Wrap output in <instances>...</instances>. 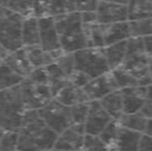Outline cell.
<instances>
[{"instance_id": "6da1fadb", "label": "cell", "mask_w": 152, "mask_h": 151, "mask_svg": "<svg viewBox=\"0 0 152 151\" xmlns=\"http://www.w3.org/2000/svg\"><path fill=\"white\" fill-rule=\"evenodd\" d=\"M18 151H50L58 134L45 124L38 110H26L18 132Z\"/></svg>"}, {"instance_id": "7a4b0ae2", "label": "cell", "mask_w": 152, "mask_h": 151, "mask_svg": "<svg viewBox=\"0 0 152 151\" xmlns=\"http://www.w3.org/2000/svg\"><path fill=\"white\" fill-rule=\"evenodd\" d=\"M59 41L64 52L75 54L77 51L88 48L81 14H66L55 18Z\"/></svg>"}, {"instance_id": "3957f363", "label": "cell", "mask_w": 152, "mask_h": 151, "mask_svg": "<svg viewBox=\"0 0 152 151\" xmlns=\"http://www.w3.org/2000/svg\"><path fill=\"white\" fill-rule=\"evenodd\" d=\"M25 113L20 86L0 92V127L5 132H18Z\"/></svg>"}, {"instance_id": "277c9868", "label": "cell", "mask_w": 152, "mask_h": 151, "mask_svg": "<svg viewBox=\"0 0 152 151\" xmlns=\"http://www.w3.org/2000/svg\"><path fill=\"white\" fill-rule=\"evenodd\" d=\"M24 18L0 4V44L9 52L23 48L22 29Z\"/></svg>"}, {"instance_id": "5b68a950", "label": "cell", "mask_w": 152, "mask_h": 151, "mask_svg": "<svg viewBox=\"0 0 152 151\" xmlns=\"http://www.w3.org/2000/svg\"><path fill=\"white\" fill-rule=\"evenodd\" d=\"M75 70L84 73L93 80L110 72L104 50L98 48H85L74 54Z\"/></svg>"}, {"instance_id": "8992f818", "label": "cell", "mask_w": 152, "mask_h": 151, "mask_svg": "<svg viewBox=\"0 0 152 151\" xmlns=\"http://www.w3.org/2000/svg\"><path fill=\"white\" fill-rule=\"evenodd\" d=\"M19 86L26 110H40L55 99L48 84H34L25 78Z\"/></svg>"}, {"instance_id": "52a82bcc", "label": "cell", "mask_w": 152, "mask_h": 151, "mask_svg": "<svg viewBox=\"0 0 152 151\" xmlns=\"http://www.w3.org/2000/svg\"><path fill=\"white\" fill-rule=\"evenodd\" d=\"M38 113L45 124L58 135L73 125L70 108L61 105L56 99H53L45 108L38 110Z\"/></svg>"}, {"instance_id": "ba28073f", "label": "cell", "mask_w": 152, "mask_h": 151, "mask_svg": "<svg viewBox=\"0 0 152 151\" xmlns=\"http://www.w3.org/2000/svg\"><path fill=\"white\" fill-rule=\"evenodd\" d=\"M96 16L98 24L100 25H111L128 22V2L99 1Z\"/></svg>"}, {"instance_id": "9c48e42d", "label": "cell", "mask_w": 152, "mask_h": 151, "mask_svg": "<svg viewBox=\"0 0 152 151\" xmlns=\"http://www.w3.org/2000/svg\"><path fill=\"white\" fill-rule=\"evenodd\" d=\"M89 98L90 102L92 101H100L108 95L119 90L115 80L113 72L106 73L103 75L95 77L91 80L88 85L83 89Z\"/></svg>"}, {"instance_id": "30bf717a", "label": "cell", "mask_w": 152, "mask_h": 151, "mask_svg": "<svg viewBox=\"0 0 152 151\" xmlns=\"http://www.w3.org/2000/svg\"><path fill=\"white\" fill-rule=\"evenodd\" d=\"M85 138L84 125H72L58 135L53 149L58 151H82Z\"/></svg>"}, {"instance_id": "8fae6325", "label": "cell", "mask_w": 152, "mask_h": 151, "mask_svg": "<svg viewBox=\"0 0 152 151\" xmlns=\"http://www.w3.org/2000/svg\"><path fill=\"white\" fill-rule=\"evenodd\" d=\"M113 118L107 114V111L102 108L99 101L90 102V110L86 122L84 124L85 133L90 136H99L101 132L107 127Z\"/></svg>"}, {"instance_id": "7c38bea8", "label": "cell", "mask_w": 152, "mask_h": 151, "mask_svg": "<svg viewBox=\"0 0 152 151\" xmlns=\"http://www.w3.org/2000/svg\"><path fill=\"white\" fill-rule=\"evenodd\" d=\"M76 1H35V18L59 17L66 14L75 13Z\"/></svg>"}, {"instance_id": "4fadbf2b", "label": "cell", "mask_w": 152, "mask_h": 151, "mask_svg": "<svg viewBox=\"0 0 152 151\" xmlns=\"http://www.w3.org/2000/svg\"><path fill=\"white\" fill-rule=\"evenodd\" d=\"M40 30V47L47 52L63 50L58 35L56 21L53 17H45L39 19Z\"/></svg>"}, {"instance_id": "5bb4252c", "label": "cell", "mask_w": 152, "mask_h": 151, "mask_svg": "<svg viewBox=\"0 0 152 151\" xmlns=\"http://www.w3.org/2000/svg\"><path fill=\"white\" fill-rule=\"evenodd\" d=\"M121 92L124 102V114H135L142 110L146 98V88L135 86L121 90Z\"/></svg>"}, {"instance_id": "9a60e30c", "label": "cell", "mask_w": 152, "mask_h": 151, "mask_svg": "<svg viewBox=\"0 0 152 151\" xmlns=\"http://www.w3.org/2000/svg\"><path fill=\"white\" fill-rule=\"evenodd\" d=\"M102 26H103V38H104L106 47L125 42L132 38L128 22H121V23L111 24V25Z\"/></svg>"}, {"instance_id": "2e32d148", "label": "cell", "mask_w": 152, "mask_h": 151, "mask_svg": "<svg viewBox=\"0 0 152 151\" xmlns=\"http://www.w3.org/2000/svg\"><path fill=\"white\" fill-rule=\"evenodd\" d=\"M4 63L7 64L14 72H16L18 75L26 78L33 70L31 63L27 58L26 51L24 48H20L18 50H15L13 52H9V55L4 60Z\"/></svg>"}, {"instance_id": "e0dca14e", "label": "cell", "mask_w": 152, "mask_h": 151, "mask_svg": "<svg viewBox=\"0 0 152 151\" xmlns=\"http://www.w3.org/2000/svg\"><path fill=\"white\" fill-rule=\"evenodd\" d=\"M58 102H60L61 105L66 106V107H74L78 103H85V102H90L88 95L85 93V91L81 88H77L75 85H73L69 83L67 86L65 88L56 95L55 98Z\"/></svg>"}, {"instance_id": "ac0fdd59", "label": "cell", "mask_w": 152, "mask_h": 151, "mask_svg": "<svg viewBox=\"0 0 152 151\" xmlns=\"http://www.w3.org/2000/svg\"><path fill=\"white\" fill-rule=\"evenodd\" d=\"M142 133L134 132L125 127H119L115 151H139Z\"/></svg>"}, {"instance_id": "d6986e66", "label": "cell", "mask_w": 152, "mask_h": 151, "mask_svg": "<svg viewBox=\"0 0 152 151\" xmlns=\"http://www.w3.org/2000/svg\"><path fill=\"white\" fill-rule=\"evenodd\" d=\"M99 102L114 120L118 122L124 115V102H123L121 90H117L113 93L108 95Z\"/></svg>"}, {"instance_id": "ffe728a7", "label": "cell", "mask_w": 152, "mask_h": 151, "mask_svg": "<svg viewBox=\"0 0 152 151\" xmlns=\"http://www.w3.org/2000/svg\"><path fill=\"white\" fill-rule=\"evenodd\" d=\"M104 56L107 59L108 66L110 68V72L115 69L121 68L127 55V41L116 43L113 45H108L103 48Z\"/></svg>"}, {"instance_id": "44dd1931", "label": "cell", "mask_w": 152, "mask_h": 151, "mask_svg": "<svg viewBox=\"0 0 152 151\" xmlns=\"http://www.w3.org/2000/svg\"><path fill=\"white\" fill-rule=\"evenodd\" d=\"M22 45L23 48L40 45V30L38 18H24L22 29Z\"/></svg>"}, {"instance_id": "7402d4cb", "label": "cell", "mask_w": 152, "mask_h": 151, "mask_svg": "<svg viewBox=\"0 0 152 151\" xmlns=\"http://www.w3.org/2000/svg\"><path fill=\"white\" fill-rule=\"evenodd\" d=\"M45 69H47L48 75H49V86H50L51 92L53 95V98H56V95L65 86H67L69 84L70 80L56 63L45 67Z\"/></svg>"}, {"instance_id": "603a6c76", "label": "cell", "mask_w": 152, "mask_h": 151, "mask_svg": "<svg viewBox=\"0 0 152 151\" xmlns=\"http://www.w3.org/2000/svg\"><path fill=\"white\" fill-rule=\"evenodd\" d=\"M25 78L14 72L4 62L0 64V92L19 86Z\"/></svg>"}, {"instance_id": "cb8c5ba5", "label": "cell", "mask_w": 152, "mask_h": 151, "mask_svg": "<svg viewBox=\"0 0 152 151\" xmlns=\"http://www.w3.org/2000/svg\"><path fill=\"white\" fill-rule=\"evenodd\" d=\"M152 18V1H128V22Z\"/></svg>"}, {"instance_id": "d4e9b609", "label": "cell", "mask_w": 152, "mask_h": 151, "mask_svg": "<svg viewBox=\"0 0 152 151\" xmlns=\"http://www.w3.org/2000/svg\"><path fill=\"white\" fill-rule=\"evenodd\" d=\"M118 123L121 127L144 134L146 124H148V118L141 111L135 114H124L121 119L118 120Z\"/></svg>"}, {"instance_id": "484cf974", "label": "cell", "mask_w": 152, "mask_h": 151, "mask_svg": "<svg viewBox=\"0 0 152 151\" xmlns=\"http://www.w3.org/2000/svg\"><path fill=\"white\" fill-rule=\"evenodd\" d=\"M84 32L86 38L88 48H98L102 49L106 47L104 38H103V26L100 24L84 25Z\"/></svg>"}, {"instance_id": "4316f807", "label": "cell", "mask_w": 152, "mask_h": 151, "mask_svg": "<svg viewBox=\"0 0 152 151\" xmlns=\"http://www.w3.org/2000/svg\"><path fill=\"white\" fill-rule=\"evenodd\" d=\"M1 5L12 9L23 18H35V1H0Z\"/></svg>"}, {"instance_id": "83f0119b", "label": "cell", "mask_w": 152, "mask_h": 151, "mask_svg": "<svg viewBox=\"0 0 152 151\" xmlns=\"http://www.w3.org/2000/svg\"><path fill=\"white\" fill-rule=\"evenodd\" d=\"M132 38H148L152 35V18L128 22Z\"/></svg>"}, {"instance_id": "f1b7e54d", "label": "cell", "mask_w": 152, "mask_h": 151, "mask_svg": "<svg viewBox=\"0 0 152 151\" xmlns=\"http://www.w3.org/2000/svg\"><path fill=\"white\" fill-rule=\"evenodd\" d=\"M113 75H114L117 86L119 90H124V89L135 88V86H140L139 81L131 75L128 72H126L123 68H117L113 70Z\"/></svg>"}, {"instance_id": "f546056e", "label": "cell", "mask_w": 152, "mask_h": 151, "mask_svg": "<svg viewBox=\"0 0 152 151\" xmlns=\"http://www.w3.org/2000/svg\"><path fill=\"white\" fill-rule=\"evenodd\" d=\"M119 123L117 120H113L109 125L103 130L101 132V134L98 136L100 139L103 144H106L107 147L110 148H114L116 144V141H117V136H118V132H119Z\"/></svg>"}, {"instance_id": "4dcf8cb0", "label": "cell", "mask_w": 152, "mask_h": 151, "mask_svg": "<svg viewBox=\"0 0 152 151\" xmlns=\"http://www.w3.org/2000/svg\"><path fill=\"white\" fill-rule=\"evenodd\" d=\"M90 110V102L78 103L70 108V116L73 125H84Z\"/></svg>"}, {"instance_id": "1f68e13d", "label": "cell", "mask_w": 152, "mask_h": 151, "mask_svg": "<svg viewBox=\"0 0 152 151\" xmlns=\"http://www.w3.org/2000/svg\"><path fill=\"white\" fill-rule=\"evenodd\" d=\"M0 151H18V133L5 132L0 142Z\"/></svg>"}, {"instance_id": "d6a6232c", "label": "cell", "mask_w": 152, "mask_h": 151, "mask_svg": "<svg viewBox=\"0 0 152 151\" xmlns=\"http://www.w3.org/2000/svg\"><path fill=\"white\" fill-rule=\"evenodd\" d=\"M82 151H115V149L103 144L98 136L86 135Z\"/></svg>"}, {"instance_id": "836d02e7", "label": "cell", "mask_w": 152, "mask_h": 151, "mask_svg": "<svg viewBox=\"0 0 152 151\" xmlns=\"http://www.w3.org/2000/svg\"><path fill=\"white\" fill-rule=\"evenodd\" d=\"M58 66L61 68L64 73L69 77H72V75L75 72V64H74V54H64L63 56L60 57L56 62Z\"/></svg>"}, {"instance_id": "e575fe53", "label": "cell", "mask_w": 152, "mask_h": 151, "mask_svg": "<svg viewBox=\"0 0 152 151\" xmlns=\"http://www.w3.org/2000/svg\"><path fill=\"white\" fill-rule=\"evenodd\" d=\"M26 78L34 84H48L49 85V75H48L45 67V68H34Z\"/></svg>"}, {"instance_id": "d590c367", "label": "cell", "mask_w": 152, "mask_h": 151, "mask_svg": "<svg viewBox=\"0 0 152 151\" xmlns=\"http://www.w3.org/2000/svg\"><path fill=\"white\" fill-rule=\"evenodd\" d=\"M127 54H145L144 40L142 38H131L127 41Z\"/></svg>"}, {"instance_id": "8d00e7d4", "label": "cell", "mask_w": 152, "mask_h": 151, "mask_svg": "<svg viewBox=\"0 0 152 151\" xmlns=\"http://www.w3.org/2000/svg\"><path fill=\"white\" fill-rule=\"evenodd\" d=\"M90 81H91V78H90L89 76L85 75L84 73L77 72V70H75L74 74H73L72 77H70V83H72L73 85H75V86L81 88V89L85 88Z\"/></svg>"}, {"instance_id": "74e56055", "label": "cell", "mask_w": 152, "mask_h": 151, "mask_svg": "<svg viewBox=\"0 0 152 151\" xmlns=\"http://www.w3.org/2000/svg\"><path fill=\"white\" fill-rule=\"evenodd\" d=\"M99 1H76V12L80 14L96 12Z\"/></svg>"}, {"instance_id": "f35d334b", "label": "cell", "mask_w": 152, "mask_h": 151, "mask_svg": "<svg viewBox=\"0 0 152 151\" xmlns=\"http://www.w3.org/2000/svg\"><path fill=\"white\" fill-rule=\"evenodd\" d=\"M141 113L145 116L148 119L152 118V85L146 88V98L144 106L142 108Z\"/></svg>"}, {"instance_id": "ab89813d", "label": "cell", "mask_w": 152, "mask_h": 151, "mask_svg": "<svg viewBox=\"0 0 152 151\" xmlns=\"http://www.w3.org/2000/svg\"><path fill=\"white\" fill-rule=\"evenodd\" d=\"M81 17H82L83 25H92V24H96V23H98L96 12L82 13L81 14Z\"/></svg>"}, {"instance_id": "60d3db41", "label": "cell", "mask_w": 152, "mask_h": 151, "mask_svg": "<svg viewBox=\"0 0 152 151\" xmlns=\"http://www.w3.org/2000/svg\"><path fill=\"white\" fill-rule=\"evenodd\" d=\"M139 151H152V138L143 134L142 139H141V142H140Z\"/></svg>"}, {"instance_id": "b9f144b4", "label": "cell", "mask_w": 152, "mask_h": 151, "mask_svg": "<svg viewBox=\"0 0 152 151\" xmlns=\"http://www.w3.org/2000/svg\"><path fill=\"white\" fill-rule=\"evenodd\" d=\"M144 48H145V54L148 56L152 58V35L144 38Z\"/></svg>"}, {"instance_id": "7bdbcfd3", "label": "cell", "mask_w": 152, "mask_h": 151, "mask_svg": "<svg viewBox=\"0 0 152 151\" xmlns=\"http://www.w3.org/2000/svg\"><path fill=\"white\" fill-rule=\"evenodd\" d=\"M9 55V51L7 50L6 48H4L1 44H0V60L4 62L5 59L7 58V56Z\"/></svg>"}, {"instance_id": "ee69618b", "label": "cell", "mask_w": 152, "mask_h": 151, "mask_svg": "<svg viewBox=\"0 0 152 151\" xmlns=\"http://www.w3.org/2000/svg\"><path fill=\"white\" fill-rule=\"evenodd\" d=\"M144 134H146V135H149V136L152 138V118L151 119H148V124H146V128Z\"/></svg>"}, {"instance_id": "f6af8a7d", "label": "cell", "mask_w": 152, "mask_h": 151, "mask_svg": "<svg viewBox=\"0 0 152 151\" xmlns=\"http://www.w3.org/2000/svg\"><path fill=\"white\" fill-rule=\"evenodd\" d=\"M4 134H5V131L0 127V142H1V139H2V136H4Z\"/></svg>"}, {"instance_id": "bcb514c9", "label": "cell", "mask_w": 152, "mask_h": 151, "mask_svg": "<svg viewBox=\"0 0 152 151\" xmlns=\"http://www.w3.org/2000/svg\"><path fill=\"white\" fill-rule=\"evenodd\" d=\"M150 74L152 76V58H150Z\"/></svg>"}, {"instance_id": "7dc6e473", "label": "cell", "mask_w": 152, "mask_h": 151, "mask_svg": "<svg viewBox=\"0 0 152 151\" xmlns=\"http://www.w3.org/2000/svg\"><path fill=\"white\" fill-rule=\"evenodd\" d=\"M50 151H58V150H56V149H52V150H50Z\"/></svg>"}, {"instance_id": "c3c4849f", "label": "cell", "mask_w": 152, "mask_h": 151, "mask_svg": "<svg viewBox=\"0 0 152 151\" xmlns=\"http://www.w3.org/2000/svg\"><path fill=\"white\" fill-rule=\"evenodd\" d=\"M1 63H2V62H1V60H0V64H1Z\"/></svg>"}]
</instances>
